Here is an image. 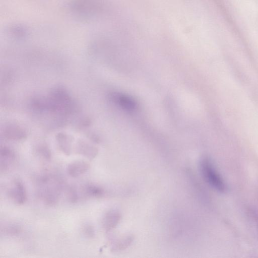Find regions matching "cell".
Listing matches in <instances>:
<instances>
[{
	"label": "cell",
	"instance_id": "cell-1",
	"mask_svg": "<svg viewBox=\"0 0 258 258\" xmlns=\"http://www.w3.org/2000/svg\"><path fill=\"white\" fill-rule=\"evenodd\" d=\"M61 180L54 174L44 172L36 177L37 192L42 202L47 206L57 204L59 199Z\"/></svg>",
	"mask_w": 258,
	"mask_h": 258
},
{
	"label": "cell",
	"instance_id": "cell-2",
	"mask_svg": "<svg viewBox=\"0 0 258 258\" xmlns=\"http://www.w3.org/2000/svg\"><path fill=\"white\" fill-rule=\"evenodd\" d=\"M201 169L204 178L211 186L220 192L226 191L227 188L224 180L211 160L204 159L201 162Z\"/></svg>",
	"mask_w": 258,
	"mask_h": 258
},
{
	"label": "cell",
	"instance_id": "cell-3",
	"mask_svg": "<svg viewBox=\"0 0 258 258\" xmlns=\"http://www.w3.org/2000/svg\"><path fill=\"white\" fill-rule=\"evenodd\" d=\"M6 194L14 204L21 205L27 199V192L23 181L18 178L12 179L6 188Z\"/></svg>",
	"mask_w": 258,
	"mask_h": 258
},
{
	"label": "cell",
	"instance_id": "cell-4",
	"mask_svg": "<svg viewBox=\"0 0 258 258\" xmlns=\"http://www.w3.org/2000/svg\"><path fill=\"white\" fill-rule=\"evenodd\" d=\"M90 165L84 160H76L70 163L67 167V173L71 177L76 178L85 174L90 169Z\"/></svg>",
	"mask_w": 258,
	"mask_h": 258
},
{
	"label": "cell",
	"instance_id": "cell-5",
	"mask_svg": "<svg viewBox=\"0 0 258 258\" xmlns=\"http://www.w3.org/2000/svg\"><path fill=\"white\" fill-rule=\"evenodd\" d=\"M83 195L89 198H98L101 197L104 193L103 189L95 183L89 182L82 186Z\"/></svg>",
	"mask_w": 258,
	"mask_h": 258
},
{
	"label": "cell",
	"instance_id": "cell-6",
	"mask_svg": "<svg viewBox=\"0 0 258 258\" xmlns=\"http://www.w3.org/2000/svg\"><path fill=\"white\" fill-rule=\"evenodd\" d=\"M15 154L8 149L2 150L1 154V172H6L10 169L15 160Z\"/></svg>",
	"mask_w": 258,
	"mask_h": 258
},
{
	"label": "cell",
	"instance_id": "cell-7",
	"mask_svg": "<svg viewBox=\"0 0 258 258\" xmlns=\"http://www.w3.org/2000/svg\"><path fill=\"white\" fill-rule=\"evenodd\" d=\"M2 231L4 234L8 236H17L21 232L22 229L19 225L10 223L5 224L2 227Z\"/></svg>",
	"mask_w": 258,
	"mask_h": 258
},
{
	"label": "cell",
	"instance_id": "cell-8",
	"mask_svg": "<svg viewBox=\"0 0 258 258\" xmlns=\"http://www.w3.org/2000/svg\"><path fill=\"white\" fill-rule=\"evenodd\" d=\"M117 100L120 105L128 110H132L136 107V104L133 99L126 95H118Z\"/></svg>",
	"mask_w": 258,
	"mask_h": 258
},
{
	"label": "cell",
	"instance_id": "cell-9",
	"mask_svg": "<svg viewBox=\"0 0 258 258\" xmlns=\"http://www.w3.org/2000/svg\"><path fill=\"white\" fill-rule=\"evenodd\" d=\"M116 218V215L114 212H107L102 220L103 227L106 230H109L112 228L115 224Z\"/></svg>",
	"mask_w": 258,
	"mask_h": 258
},
{
	"label": "cell",
	"instance_id": "cell-10",
	"mask_svg": "<svg viewBox=\"0 0 258 258\" xmlns=\"http://www.w3.org/2000/svg\"><path fill=\"white\" fill-rule=\"evenodd\" d=\"M78 153L91 160L93 159L97 154L96 150L94 148L86 146H81Z\"/></svg>",
	"mask_w": 258,
	"mask_h": 258
},
{
	"label": "cell",
	"instance_id": "cell-11",
	"mask_svg": "<svg viewBox=\"0 0 258 258\" xmlns=\"http://www.w3.org/2000/svg\"><path fill=\"white\" fill-rule=\"evenodd\" d=\"M66 197L70 203H76L79 199V195L75 187L70 186L67 188Z\"/></svg>",
	"mask_w": 258,
	"mask_h": 258
},
{
	"label": "cell",
	"instance_id": "cell-12",
	"mask_svg": "<svg viewBox=\"0 0 258 258\" xmlns=\"http://www.w3.org/2000/svg\"><path fill=\"white\" fill-rule=\"evenodd\" d=\"M82 232L84 235L88 238H93L95 235V229L92 225L86 223L82 227Z\"/></svg>",
	"mask_w": 258,
	"mask_h": 258
}]
</instances>
